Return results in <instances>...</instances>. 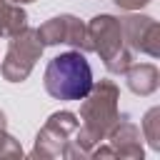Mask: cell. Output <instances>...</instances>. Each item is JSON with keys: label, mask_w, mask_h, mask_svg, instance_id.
<instances>
[{"label": "cell", "mask_w": 160, "mask_h": 160, "mask_svg": "<svg viewBox=\"0 0 160 160\" xmlns=\"http://www.w3.org/2000/svg\"><path fill=\"white\" fill-rule=\"evenodd\" d=\"M120 90L112 80H100L92 82L90 92L82 98L80 105V128L75 130L70 140L68 158H90V150L105 140L110 128L120 120L118 110Z\"/></svg>", "instance_id": "cell-1"}, {"label": "cell", "mask_w": 160, "mask_h": 160, "mask_svg": "<svg viewBox=\"0 0 160 160\" xmlns=\"http://www.w3.org/2000/svg\"><path fill=\"white\" fill-rule=\"evenodd\" d=\"M45 90L55 100H82L92 88V68L80 50L55 55L42 75Z\"/></svg>", "instance_id": "cell-2"}, {"label": "cell", "mask_w": 160, "mask_h": 160, "mask_svg": "<svg viewBox=\"0 0 160 160\" xmlns=\"http://www.w3.org/2000/svg\"><path fill=\"white\" fill-rule=\"evenodd\" d=\"M85 28H88L90 50L100 55V60L112 75H122L132 62V50L125 42L120 18L102 12V15H95Z\"/></svg>", "instance_id": "cell-3"}, {"label": "cell", "mask_w": 160, "mask_h": 160, "mask_svg": "<svg viewBox=\"0 0 160 160\" xmlns=\"http://www.w3.org/2000/svg\"><path fill=\"white\" fill-rule=\"evenodd\" d=\"M45 45L40 42L38 38V30L35 28H25L20 30L18 35L10 38V45H8V52L0 62V72L8 82H22L30 78L35 62L40 60Z\"/></svg>", "instance_id": "cell-4"}, {"label": "cell", "mask_w": 160, "mask_h": 160, "mask_svg": "<svg viewBox=\"0 0 160 160\" xmlns=\"http://www.w3.org/2000/svg\"><path fill=\"white\" fill-rule=\"evenodd\" d=\"M78 128H80V120L75 112H70V110L52 112L45 120V125L40 128L30 155L32 158H68L70 140Z\"/></svg>", "instance_id": "cell-5"}, {"label": "cell", "mask_w": 160, "mask_h": 160, "mask_svg": "<svg viewBox=\"0 0 160 160\" xmlns=\"http://www.w3.org/2000/svg\"><path fill=\"white\" fill-rule=\"evenodd\" d=\"M35 30H38V38L42 45H70L72 50H80V52L90 50L88 28L75 15H55Z\"/></svg>", "instance_id": "cell-6"}, {"label": "cell", "mask_w": 160, "mask_h": 160, "mask_svg": "<svg viewBox=\"0 0 160 160\" xmlns=\"http://www.w3.org/2000/svg\"><path fill=\"white\" fill-rule=\"evenodd\" d=\"M120 25H122V35L130 50H140L150 58L160 55V25L155 18L130 12L120 18Z\"/></svg>", "instance_id": "cell-7"}, {"label": "cell", "mask_w": 160, "mask_h": 160, "mask_svg": "<svg viewBox=\"0 0 160 160\" xmlns=\"http://www.w3.org/2000/svg\"><path fill=\"white\" fill-rule=\"evenodd\" d=\"M112 158H122V160H142L145 150H142V140H140V128L130 120H118L110 132L105 135Z\"/></svg>", "instance_id": "cell-8"}, {"label": "cell", "mask_w": 160, "mask_h": 160, "mask_svg": "<svg viewBox=\"0 0 160 160\" xmlns=\"http://www.w3.org/2000/svg\"><path fill=\"white\" fill-rule=\"evenodd\" d=\"M128 80V88L135 95H152L160 85V72L152 62H130V68L122 72Z\"/></svg>", "instance_id": "cell-9"}, {"label": "cell", "mask_w": 160, "mask_h": 160, "mask_svg": "<svg viewBox=\"0 0 160 160\" xmlns=\"http://www.w3.org/2000/svg\"><path fill=\"white\" fill-rule=\"evenodd\" d=\"M25 28H28V12L15 2L0 0V38H12Z\"/></svg>", "instance_id": "cell-10"}, {"label": "cell", "mask_w": 160, "mask_h": 160, "mask_svg": "<svg viewBox=\"0 0 160 160\" xmlns=\"http://www.w3.org/2000/svg\"><path fill=\"white\" fill-rule=\"evenodd\" d=\"M142 135L152 150H160V108H150L142 118Z\"/></svg>", "instance_id": "cell-11"}, {"label": "cell", "mask_w": 160, "mask_h": 160, "mask_svg": "<svg viewBox=\"0 0 160 160\" xmlns=\"http://www.w3.org/2000/svg\"><path fill=\"white\" fill-rule=\"evenodd\" d=\"M20 155H22V148L8 132V118L0 110V158H20Z\"/></svg>", "instance_id": "cell-12"}, {"label": "cell", "mask_w": 160, "mask_h": 160, "mask_svg": "<svg viewBox=\"0 0 160 160\" xmlns=\"http://www.w3.org/2000/svg\"><path fill=\"white\" fill-rule=\"evenodd\" d=\"M118 8H122V10H130V12H135V10H140V8H148L152 0H112Z\"/></svg>", "instance_id": "cell-13"}, {"label": "cell", "mask_w": 160, "mask_h": 160, "mask_svg": "<svg viewBox=\"0 0 160 160\" xmlns=\"http://www.w3.org/2000/svg\"><path fill=\"white\" fill-rule=\"evenodd\" d=\"M5 2H15V5H25V2H35V0H5Z\"/></svg>", "instance_id": "cell-14"}]
</instances>
